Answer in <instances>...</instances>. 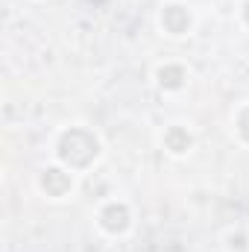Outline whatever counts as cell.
Listing matches in <instances>:
<instances>
[{"label":"cell","instance_id":"obj_1","mask_svg":"<svg viewBox=\"0 0 249 252\" xmlns=\"http://www.w3.org/2000/svg\"><path fill=\"white\" fill-rule=\"evenodd\" d=\"M100 158H103V141L91 126L70 124L56 132V138H53V161H59L62 167L73 170L76 176L94 170Z\"/></svg>","mask_w":249,"mask_h":252},{"label":"cell","instance_id":"obj_2","mask_svg":"<svg viewBox=\"0 0 249 252\" xmlns=\"http://www.w3.org/2000/svg\"><path fill=\"white\" fill-rule=\"evenodd\" d=\"M156 27L161 35L182 41L187 35H193V30H196V12L185 0H164L156 12Z\"/></svg>","mask_w":249,"mask_h":252},{"label":"cell","instance_id":"obj_3","mask_svg":"<svg viewBox=\"0 0 249 252\" xmlns=\"http://www.w3.org/2000/svg\"><path fill=\"white\" fill-rule=\"evenodd\" d=\"M94 226L106 238H126L135 229V211H132V205L126 199H121V196L103 199L97 205V211H94Z\"/></svg>","mask_w":249,"mask_h":252},{"label":"cell","instance_id":"obj_4","mask_svg":"<svg viewBox=\"0 0 249 252\" xmlns=\"http://www.w3.org/2000/svg\"><path fill=\"white\" fill-rule=\"evenodd\" d=\"M35 188L41 196H47V199H67V196H73V190H76V173L73 170H67L62 167L59 161H53V164H47V167H41L38 170V176H35Z\"/></svg>","mask_w":249,"mask_h":252},{"label":"cell","instance_id":"obj_5","mask_svg":"<svg viewBox=\"0 0 249 252\" xmlns=\"http://www.w3.org/2000/svg\"><path fill=\"white\" fill-rule=\"evenodd\" d=\"M153 82L161 94H182L190 85V67L185 62H176V59L158 62L153 67Z\"/></svg>","mask_w":249,"mask_h":252},{"label":"cell","instance_id":"obj_6","mask_svg":"<svg viewBox=\"0 0 249 252\" xmlns=\"http://www.w3.org/2000/svg\"><path fill=\"white\" fill-rule=\"evenodd\" d=\"M161 150L170 156V158H185L193 153V147H196V135H193V129L187 124H167L164 126V132H161Z\"/></svg>","mask_w":249,"mask_h":252},{"label":"cell","instance_id":"obj_7","mask_svg":"<svg viewBox=\"0 0 249 252\" xmlns=\"http://www.w3.org/2000/svg\"><path fill=\"white\" fill-rule=\"evenodd\" d=\"M232 135L241 147H249V103H241L232 112Z\"/></svg>","mask_w":249,"mask_h":252},{"label":"cell","instance_id":"obj_8","mask_svg":"<svg viewBox=\"0 0 249 252\" xmlns=\"http://www.w3.org/2000/svg\"><path fill=\"white\" fill-rule=\"evenodd\" d=\"M223 250L226 252H249V232L247 229H229L223 238Z\"/></svg>","mask_w":249,"mask_h":252},{"label":"cell","instance_id":"obj_9","mask_svg":"<svg viewBox=\"0 0 249 252\" xmlns=\"http://www.w3.org/2000/svg\"><path fill=\"white\" fill-rule=\"evenodd\" d=\"M238 21H241L244 30H249V0H241L238 3Z\"/></svg>","mask_w":249,"mask_h":252}]
</instances>
